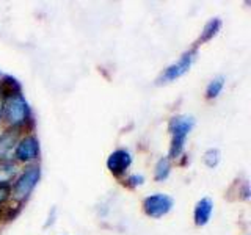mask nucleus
I'll use <instances>...</instances> for the list:
<instances>
[{"label": "nucleus", "mask_w": 251, "mask_h": 235, "mask_svg": "<svg viewBox=\"0 0 251 235\" xmlns=\"http://www.w3.org/2000/svg\"><path fill=\"white\" fill-rule=\"evenodd\" d=\"M2 119L8 125V129L13 130L24 132L33 129V112H31L28 100L24 97L22 93L13 94V96H8L6 99H3Z\"/></svg>", "instance_id": "nucleus-1"}, {"label": "nucleus", "mask_w": 251, "mask_h": 235, "mask_svg": "<svg viewBox=\"0 0 251 235\" xmlns=\"http://www.w3.org/2000/svg\"><path fill=\"white\" fill-rule=\"evenodd\" d=\"M195 127V119L193 116L188 115H177L173 116L168 122V130L171 133V144H170V152L168 159L176 160L179 157H182L187 138L190 135V132Z\"/></svg>", "instance_id": "nucleus-2"}, {"label": "nucleus", "mask_w": 251, "mask_h": 235, "mask_svg": "<svg viewBox=\"0 0 251 235\" xmlns=\"http://www.w3.org/2000/svg\"><path fill=\"white\" fill-rule=\"evenodd\" d=\"M39 179H41V168L39 164H28L25 169L21 171V174H18L11 184V198L13 201L22 206L25 202L30 194L33 193L35 187L38 185Z\"/></svg>", "instance_id": "nucleus-3"}, {"label": "nucleus", "mask_w": 251, "mask_h": 235, "mask_svg": "<svg viewBox=\"0 0 251 235\" xmlns=\"http://www.w3.org/2000/svg\"><path fill=\"white\" fill-rule=\"evenodd\" d=\"M39 155H41V146H39V140L36 138L35 133H27L19 138L18 144L14 147V155L13 160L19 162V163H35L39 160Z\"/></svg>", "instance_id": "nucleus-4"}, {"label": "nucleus", "mask_w": 251, "mask_h": 235, "mask_svg": "<svg viewBox=\"0 0 251 235\" xmlns=\"http://www.w3.org/2000/svg\"><path fill=\"white\" fill-rule=\"evenodd\" d=\"M196 53H198L196 47L185 50L182 55H180L176 63H173V65H170L167 69L163 70L157 82L159 83H171V82L177 80V78H180L182 75H185L188 70H190V68L193 66V63L196 60Z\"/></svg>", "instance_id": "nucleus-5"}, {"label": "nucleus", "mask_w": 251, "mask_h": 235, "mask_svg": "<svg viewBox=\"0 0 251 235\" xmlns=\"http://www.w3.org/2000/svg\"><path fill=\"white\" fill-rule=\"evenodd\" d=\"M173 206H175V201H173L171 196L165 193H154L151 196H148V198H145L143 212L146 216L159 219L165 215H168Z\"/></svg>", "instance_id": "nucleus-6"}, {"label": "nucleus", "mask_w": 251, "mask_h": 235, "mask_svg": "<svg viewBox=\"0 0 251 235\" xmlns=\"http://www.w3.org/2000/svg\"><path fill=\"white\" fill-rule=\"evenodd\" d=\"M132 154L129 149H116L107 159V168L115 177H123L132 164Z\"/></svg>", "instance_id": "nucleus-7"}, {"label": "nucleus", "mask_w": 251, "mask_h": 235, "mask_svg": "<svg viewBox=\"0 0 251 235\" xmlns=\"http://www.w3.org/2000/svg\"><path fill=\"white\" fill-rule=\"evenodd\" d=\"M19 130L6 129L0 133V162H13L14 147L21 138Z\"/></svg>", "instance_id": "nucleus-8"}, {"label": "nucleus", "mask_w": 251, "mask_h": 235, "mask_svg": "<svg viewBox=\"0 0 251 235\" xmlns=\"http://www.w3.org/2000/svg\"><path fill=\"white\" fill-rule=\"evenodd\" d=\"M212 212H214V201L210 198H202L196 202L195 210H193V219L195 224L198 227L206 226L210 218H212Z\"/></svg>", "instance_id": "nucleus-9"}, {"label": "nucleus", "mask_w": 251, "mask_h": 235, "mask_svg": "<svg viewBox=\"0 0 251 235\" xmlns=\"http://www.w3.org/2000/svg\"><path fill=\"white\" fill-rule=\"evenodd\" d=\"M220 28H222V19H220V18H214V19H210L209 22H206V25H204L201 35L198 38V44L209 43L210 39H214V36H217Z\"/></svg>", "instance_id": "nucleus-10"}, {"label": "nucleus", "mask_w": 251, "mask_h": 235, "mask_svg": "<svg viewBox=\"0 0 251 235\" xmlns=\"http://www.w3.org/2000/svg\"><path fill=\"white\" fill-rule=\"evenodd\" d=\"M18 177V164L13 162H0V185H11Z\"/></svg>", "instance_id": "nucleus-11"}, {"label": "nucleus", "mask_w": 251, "mask_h": 235, "mask_svg": "<svg viewBox=\"0 0 251 235\" xmlns=\"http://www.w3.org/2000/svg\"><path fill=\"white\" fill-rule=\"evenodd\" d=\"M170 172H171V160L168 157H162L159 159V162L155 163V168H154V179L157 182H163L170 177Z\"/></svg>", "instance_id": "nucleus-12"}, {"label": "nucleus", "mask_w": 251, "mask_h": 235, "mask_svg": "<svg viewBox=\"0 0 251 235\" xmlns=\"http://www.w3.org/2000/svg\"><path fill=\"white\" fill-rule=\"evenodd\" d=\"M225 82H226V78L223 75H217L212 78L206 88V99H209V100L217 99L225 88Z\"/></svg>", "instance_id": "nucleus-13"}, {"label": "nucleus", "mask_w": 251, "mask_h": 235, "mask_svg": "<svg viewBox=\"0 0 251 235\" xmlns=\"http://www.w3.org/2000/svg\"><path fill=\"white\" fill-rule=\"evenodd\" d=\"M202 159H204V164H206L207 168H215L220 163V160H222V154H220L217 147H210L204 152Z\"/></svg>", "instance_id": "nucleus-14"}, {"label": "nucleus", "mask_w": 251, "mask_h": 235, "mask_svg": "<svg viewBox=\"0 0 251 235\" xmlns=\"http://www.w3.org/2000/svg\"><path fill=\"white\" fill-rule=\"evenodd\" d=\"M143 182H145V177L141 174H130L124 179V185L129 188H137L140 185H143Z\"/></svg>", "instance_id": "nucleus-15"}, {"label": "nucleus", "mask_w": 251, "mask_h": 235, "mask_svg": "<svg viewBox=\"0 0 251 235\" xmlns=\"http://www.w3.org/2000/svg\"><path fill=\"white\" fill-rule=\"evenodd\" d=\"M11 199V185H0V209Z\"/></svg>", "instance_id": "nucleus-16"}, {"label": "nucleus", "mask_w": 251, "mask_h": 235, "mask_svg": "<svg viewBox=\"0 0 251 235\" xmlns=\"http://www.w3.org/2000/svg\"><path fill=\"white\" fill-rule=\"evenodd\" d=\"M2 112H3V99L0 97V121H2Z\"/></svg>", "instance_id": "nucleus-17"}, {"label": "nucleus", "mask_w": 251, "mask_h": 235, "mask_svg": "<svg viewBox=\"0 0 251 235\" xmlns=\"http://www.w3.org/2000/svg\"><path fill=\"white\" fill-rule=\"evenodd\" d=\"M0 78H2V74H0Z\"/></svg>", "instance_id": "nucleus-18"}]
</instances>
